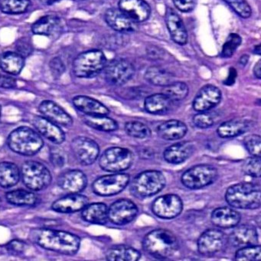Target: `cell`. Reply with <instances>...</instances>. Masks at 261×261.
Segmentation results:
<instances>
[{
  "label": "cell",
  "instance_id": "cell-1",
  "mask_svg": "<svg viewBox=\"0 0 261 261\" xmlns=\"http://www.w3.org/2000/svg\"><path fill=\"white\" fill-rule=\"evenodd\" d=\"M32 241L42 248L61 254L73 256L79 250L81 238L77 235L64 230L36 228L32 230Z\"/></svg>",
  "mask_w": 261,
  "mask_h": 261
},
{
  "label": "cell",
  "instance_id": "cell-2",
  "mask_svg": "<svg viewBox=\"0 0 261 261\" xmlns=\"http://www.w3.org/2000/svg\"><path fill=\"white\" fill-rule=\"evenodd\" d=\"M261 188L257 183H238L229 187L225 194L226 201L235 208H259Z\"/></svg>",
  "mask_w": 261,
  "mask_h": 261
},
{
  "label": "cell",
  "instance_id": "cell-3",
  "mask_svg": "<svg viewBox=\"0 0 261 261\" xmlns=\"http://www.w3.org/2000/svg\"><path fill=\"white\" fill-rule=\"evenodd\" d=\"M143 247L152 256L166 259L172 256L178 250V240L170 230L155 229L145 236Z\"/></svg>",
  "mask_w": 261,
  "mask_h": 261
},
{
  "label": "cell",
  "instance_id": "cell-4",
  "mask_svg": "<svg viewBox=\"0 0 261 261\" xmlns=\"http://www.w3.org/2000/svg\"><path fill=\"white\" fill-rule=\"evenodd\" d=\"M7 144L13 152L25 156L37 154L44 146L39 133L28 126H19L12 131L7 139Z\"/></svg>",
  "mask_w": 261,
  "mask_h": 261
},
{
  "label": "cell",
  "instance_id": "cell-5",
  "mask_svg": "<svg viewBox=\"0 0 261 261\" xmlns=\"http://www.w3.org/2000/svg\"><path fill=\"white\" fill-rule=\"evenodd\" d=\"M107 63L103 51L97 49L84 51L73 62V73L80 79H91L105 70Z\"/></svg>",
  "mask_w": 261,
  "mask_h": 261
},
{
  "label": "cell",
  "instance_id": "cell-6",
  "mask_svg": "<svg viewBox=\"0 0 261 261\" xmlns=\"http://www.w3.org/2000/svg\"><path fill=\"white\" fill-rule=\"evenodd\" d=\"M166 184L165 175L160 171H146L134 178L130 192L136 198H148L161 192Z\"/></svg>",
  "mask_w": 261,
  "mask_h": 261
},
{
  "label": "cell",
  "instance_id": "cell-7",
  "mask_svg": "<svg viewBox=\"0 0 261 261\" xmlns=\"http://www.w3.org/2000/svg\"><path fill=\"white\" fill-rule=\"evenodd\" d=\"M21 178L27 189L35 192L44 190L51 185L53 176L46 166L36 161H27L21 169Z\"/></svg>",
  "mask_w": 261,
  "mask_h": 261
},
{
  "label": "cell",
  "instance_id": "cell-8",
  "mask_svg": "<svg viewBox=\"0 0 261 261\" xmlns=\"http://www.w3.org/2000/svg\"><path fill=\"white\" fill-rule=\"evenodd\" d=\"M134 154L126 148L111 147L106 149L99 160V166L106 172H123L130 167Z\"/></svg>",
  "mask_w": 261,
  "mask_h": 261
},
{
  "label": "cell",
  "instance_id": "cell-9",
  "mask_svg": "<svg viewBox=\"0 0 261 261\" xmlns=\"http://www.w3.org/2000/svg\"><path fill=\"white\" fill-rule=\"evenodd\" d=\"M218 170L210 165H198L183 173L181 181L188 189H200L215 182Z\"/></svg>",
  "mask_w": 261,
  "mask_h": 261
},
{
  "label": "cell",
  "instance_id": "cell-10",
  "mask_svg": "<svg viewBox=\"0 0 261 261\" xmlns=\"http://www.w3.org/2000/svg\"><path fill=\"white\" fill-rule=\"evenodd\" d=\"M129 179V175L126 173L117 172L112 175H103L93 183V192L96 195L103 197L117 195L127 186Z\"/></svg>",
  "mask_w": 261,
  "mask_h": 261
},
{
  "label": "cell",
  "instance_id": "cell-11",
  "mask_svg": "<svg viewBox=\"0 0 261 261\" xmlns=\"http://www.w3.org/2000/svg\"><path fill=\"white\" fill-rule=\"evenodd\" d=\"M105 74L108 83L115 86H121L127 83L134 77L135 67L126 59H114L109 63H107Z\"/></svg>",
  "mask_w": 261,
  "mask_h": 261
},
{
  "label": "cell",
  "instance_id": "cell-12",
  "mask_svg": "<svg viewBox=\"0 0 261 261\" xmlns=\"http://www.w3.org/2000/svg\"><path fill=\"white\" fill-rule=\"evenodd\" d=\"M71 148L75 160L83 166L93 164L100 154L98 144L88 137H77L73 139Z\"/></svg>",
  "mask_w": 261,
  "mask_h": 261
},
{
  "label": "cell",
  "instance_id": "cell-13",
  "mask_svg": "<svg viewBox=\"0 0 261 261\" xmlns=\"http://www.w3.org/2000/svg\"><path fill=\"white\" fill-rule=\"evenodd\" d=\"M138 208L134 201L129 199H119L108 208V220L116 225H125L135 219Z\"/></svg>",
  "mask_w": 261,
  "mask_h": 261
},
{
  "label": "cell",
  "instance_id": "cell-14",
  "mask_svg": "<svg viewBox=\"0 0 261 261\" xmlns=\"http://www.w3.org/2000/svg\"><path fill=\"white\" fill-rule=\"evenodd\" d=\"M183 203L179 196L173 194L159 197L152 203V211L163 219H172L182 212Z\"/></svg>",
  "mask_w": 261,
  "mask_h": 261
},
{
  "label": "cell",
  "instance_id": "cell-15",
  "mask_svg": "<svg viewBox=\"0 0 261 261\" xmlns=\"http://www.w3.org/2000/svg\"><path fill=\"white\" fill-rule=\"evenodd\" d=\"M227 242V237L221 230L209 229L198 238V250L201 254L212 256L221 251Z\"/></svg>",
  "mask_w": 261,
  "mask_h": 261
},
{
  "label": "cell",
  "instance_id": "cell-16",
  "mask_svg": "<svg viewBox=\"0 0 261 261\" xmlns=\"http://www.w3.org/2000/svg\"><path fill=\"white\" fill-rule=\"evenodd\" d=\"M221 91L215 85L202 87L194 99L192 106L198 112H204L219 105L221 100Z\"/></svg>",
  "mask_w": 261,
  "mask_h": 261
},
{
  "label": "cell",
  "instance_id": "cell-17",
  "mask_svg": "<svg viewBox=\"0 0 261 261\" xmlns=\"http://www.w3.org/2000/svg\"><path fill=\"white\" fill-rule=\"evenodd\" d=\"M119 10L136 23L145 22L151 15V8L145 0H120Z\"/></svg>",
  "mask_w": 261,
  "mask_h": 261
},
{
  "label": "cell",
  "instance_id": "cell-18",
  "mask_svg": "<svg viewBox=\"0 0 261 261\" xmlns=\"http://www.w3.org/2000/svg\"><path fill=\"white\" fill-rule=\"evenodd\" d=\"M88 178L82 171L79 169L66 171L58 178V186L68 193H79L86 188Z\"/></svg>",
  "mask_w": 261,
  "mask_h": 261
},
{
  "label": "cell",
  "instance_id": "cell-19",
  "mask_svg": "<svg viewBox=\"0 0 261 261\" xmlns=\"http://www.w3.org/2000/svg\"><path fill=\"white\" fill-rule=\"evenodd\" d=\"M39 112L42 117L57 125L71 126L73 119L62 107L53 100H43L39 106Z\"/></svg>",
  "mask_w": 261,
  "mask_h": 261
},
{
  "label": "cell",
  "instance_id": "cell-20",
  "mask_svg": "<svg viewBox=\"0 0 261 261\" xmlns=\"http://www.w3.org/2000/svg\"><path fill=\"white\" fill-rule=\"evenodd\" d=\"M33 126L39 134L56 145H60L65 140V134L59 125L50 121L44 117H35Z\"/></svg>",
  "mask_w": 261,
  "mask_h": 261
},
{
  "label": "cell",
  "instance_id": "cell-21",
  "mask_svg": "<svg viewBox=\"0 0 261 261\" xmlns=\"http://www.w3.org/2000/svg\"><path fill=\"white\" fill-rule=\"evenodd\" d=\"M258 238L257 231L254 227L249 224H238L232 230L227 241L233 247L241 248L257 244Z\"/></svg>",
  "mask_w": 261,
  "mask_h": 261
},
{
  "label": "cell",
  "instance_id": "cell-22",
  "mask_svg": "<svg viewBox=\"0 0 261 261\" xmlns=\"http://www.w3.org/2000/svg\"><path fill=\"white\" fill-rule=\"evenodd\" d=\"M88 203L89 200L85 195L79 193H69V195L55 201L51 205V209L59 213H74L82 211Z\"/></svg>",
  "mask_w": 261,
  "mask_h": 261
},
{
  "label": "cell",
  "instance_id": "cell-23",
  "mask_svg": "<svg viewBox=\"0 0 261 261\" xmlns=\"http://www.w3.org/2000/svg\"><path fill=\"white\" fill-rule=\"evenodd\" d=\"M165 18L168 30L173 42L179 45H186L189 36L182 19L171 8L166 10Z\"/></svg>",
  "mask_w": 261,
  "mask_h": 261
},
{
  "label": "cell",
  "instance_id": "cell-24",
  "mask_svg": "<svg viewBox=\"0 0 261 261\" xmlns=\"http://www.w3.org/2000/svg\"><path fill=\"white\" fill-rule=\"evenodd\" d=\"M105 19L107 24L118 33H131L137 30V23L119 9L111 8L107 10Z\"/></svg>",
  "mask_w": 261,
  "mask_h": 261
},
{
  "label": "cell",
  "instance_id": "cell-25",
  "mask_svg": "<svg viewBox=\"0 0 261 261\" xmlns=\"http://www.w3.org/2000/svg\"><path fill=\"white\" fill-rule=\"evenodd\" d=\"M194 152V145L190 142H180L169 146L163 153L164 160L170 164H181L190 158Z\"/></svg>",
  "mask_w": 261,
  "mask_h": 261
},
{
  "label": "cell",
  "instance_id": "cell-26",
  "mask_svg": "<svg viewBox=\"0 0 261 261\" xmlns=\"http://www.w3.org/2000/svg\"><path fill=\"white\" fill-rule=\"evenodd\" d=\"M212 223L221 228L228 229L238 225L241 221V215L234 209L221 207L215 209L211 215Z\"/></svg>",
  "mask_w": 261,
  "mask_h": 261
},
{
  "label": "cell",
  "instance_id": "cell-27",
  "mask_svg": "<svg viewBox=\"0 0 261 261\" xmlns=\"http://www.w3.org/2000/svg\"><path fill=\"white\" fill-rule=\"evenodd\" d=\"M72 101L74 106L85 115H108L110 113L105 105L88 96H76Z\"/></svg>",
  "mask_w": 261,
  "mask_h": 261
},
{
  "label": "cell",
  "instance_id": "cell-28",
  "mask_svg": "<svg viewBox=\"0 0 261 261\" xmlns=\"http://www.w3.org/2000/svg\"><path fill=\"white\" fill-rule=\"evenodd\" d=\"M187 126L183 122L177 120H167L157 128L158 135L163 140H178L187 134Z\"/></svg>",
  "mask_w": 261,
  "mask_h": 261
},
{
  "label": "cell",
  "instance_id": "cell-29",
  "mask_svg": "<svg viewBox=\"0 0 261 261\" xmlns=\"http://www.w3.org/2000/svg\"><path fill=\"white\" fill-rule=\"evenodd\" d=\"M82 211V218L87 222L100 225L108 222V207L103 203H88Z\"/></svg>",
  "mask_w": 261,
  "mask_h": 261
},
{
  "label": "cell",
  "instance_id": "cell-30",
  "mask_svg": "<svg viewBox=\"0 0 261 261\" xmlns=\"http://www.w3.org/2000/svg\"><path fill=\"white\" fill-rule=\"evenodd\" d=\"M25 66V59L16 51H6L0 56V68L10 75H18Z\"/></svg>",
  "mask_w": 261,
  "mask_h": 261
},
{
  "label": "cell",
  "instance_id": "cell-31",
  "mask_svg": "<svg viewBox=\"0 0 261 261\" xmlns=\"http://www.w3.org/2000/svg\"><path fill=\"white\" fill-rule=\"evenodd\" d=\"M173 101L164 94H154L148 96L144 101V108L151 114H165L170 111Z\"/></svg>",
  "mask_w": 261,
  "mask_h": 261
},
{
  "label": "cell",
  "instance_id": "cell-32",
  "mask_svg": "<svg viewBox=\"0 0 261 261\" xmlns=\"http://www.w3.org/2000/svg\"><path fill=\"white\" fill-rule=\"evenodd\" d=\"M250 128V123L243 119H234L221 123L218 126V136L221 138H233L245 134Z\"/></svg>",
  "mask_w": 261,
  "mask_h": 261
},
{
  "label": "cell",
  "instance_id": "cell-33",
  "mask_svg": "<svg viewBox=\"0 0 261 261\" xmlns=\"http://www.w3.org/2000/svg\"><path fill=\"white\" fill-rule=\"evenodd\" d=\"M61 27V20L58 16L53 15L42 16L32 25L33 34L37 36H51Z\"/></svg>",
  "mask_w": 261,
  "mask_h": 261
},
{
  "label": "cell",
  "instance_id": "cell-34",
  "mask_svg": "<svg viewBox=\"0 0 261 261\" xmlns=\"http://www.w3.org/2000/svg\"><path fill=\"white\" fill-rule=\"evenodd\" d=\"M21 172L17 165L10 162L0 163V186L3 188L13 187L19 181Z\"/></svg>",
  "mask_w": 261,
  "mask_h": 261
},
{
  "label": "cell",
  "instance_id": "cell-35",
  "mask_svg": "<svg viewBox=\"0 0 261 261\" xmlns=\"http://www.w3.org/2000/svg\"><path fill=\"white\" fill-rule=\"evenodd\" d=\"M140 257L138 250L125 245L114 246L106 253V259L110 261H137Z\"/></svg>",
  "mask_w": 261,
  "mask_h": 261
},
{
  "label": "cell",
  "instance_id": "cell-36",
  "mask_svg": "<svg viewBox=\"0 0 261 261\" xmlns=\"http://www.w3.org/2000/svg\"><path fill=\"white\" fill-rule=\"evenodd\" d=\"M6 199L10 204L16 206H35L39 198L31 191L16 189L6 193Z\"/></svg>",
  "mask_w": 261,
  "mask_h": 261
},
{
  "label": "cell",
  "instance_id": "cell-37",
  "mask_svg": "<svg viewBox=\"0 0 261 261\" xmlns=\"http://www.w3.org/2000/svg\"><path fill=\"white\" fill-rule=\"evenodd\" d=\"M145 79L155 86L165 87L173 82V74L159 66L149 67L144 74Z\"/></svg>",
  "mask_w": 261,
  "mask_h": 261
},
{
  "label": "cell",
  "instance_id": "cell-38",
  "mask_svg": "<svg viewBox=\"0 0 261 261\" xmlns=\"http://www.w3.org/2000/svg\"><path fill=\"white\" fill-rule=\"evenodd\" d=\"M85 124L97 130L113 132L118 129V123L107 115H85L83 119Z\"/></svg>",
  "mask_w": 261,
  "mask_h": 261
},
{
  "label": "cell",
  "instance_id": "cell-39",
  "mask_svg": "<svg viewBox=\"0 0 261 261\" xmlns=\"http://www.w3.org/2000/svg\"><path fill=\"white\" fill-rule=\"evenodd\" d=\"M30 5V0H0V10L6 14H22L28 10Z\"/></svg>",
  "mask_w": 261,
  "mask_h": 261
},
{
  "label": "cell",
  "instance_id": "cell-40",
  "mask_svg": "<svg viewBox=\"0 0 261 261\" xmlns=\"http://www.w3.org/2000/svg\"><path fill=\"white\" fill-rule=\"evenodd\" d=\"M163 94L167 96L172 101H179L187 97L189 87L184 82H173L164 87Z\"/></svg>",
  "mask_w": 261,
  "mask_h": 261
},
{
  "label": "cell",
  "instance_id": "cell-41",
  "mask_svg": "<svg viewBox=\"0 0 261 261\" xmlns=\"http://www.w3.org/2000/svg\"><path fill=\"white\" fill-rule=\"evenodd\" d=\"M124 129L126 134L134 138H149L152 134L150 129L146 124L139 121L127 122L125 124Z\"/></svg>",
  "mask_w": 261,
  "mask_h": 261
},
{
  "label": "cell",
  "instance_id": "cell-42",
  "mask_svg": "<svg viewBox=\"0 0 261 261\" xmlns=\"http://www.w3.org/2000/svg\"><path fill=\"white\" fill-rule=\"evenodd\" d=\"M261 247L259 245H250L241 247L235 253V259L238 261H259Z\"/></svg>",
  "mask_w": 261,
  "mask_h": 261
},
{
  "label": "cell",
  "instance_id": "cell-43",
  "mask_svg": "<svg viewBox=\"0 0 261 261\" xmlns=\"http://www.w3.org/2000/svg\"><path fill=\"white\" fill-rule=\"evenodd\" d=\"M241 42H242V39L239 35L236 33H231L229 35L221 49V57L226 58V59L231 58L238 47L241 45Z\"/></svg>",
  "mask_w": 261,
  "mask_h": 261
},
{
  "label": "cell",
  "instance_id": "cell-44",
  "mask_svg": "<svg viewBox=\"0 0 261 261\" xmlns=\"http://www.w3.org/2000/svg\"><path fill=\"white\" fill-rule=\"evenodd\" d=\"M243 172L253 178H259L261 174L260 156H252L247 159L243 165Z\"/></svg>",
  "mask_w": 261,
  "mask_h": 261
},
{
  "label": "cell",
  "instance_id": "cell-45",
  "mask_svg": "<svg viewBox=\"0 0 261 261\" xmlns=\"http://www.w3.org/2000/svg\"><path fill=\"white\" fill-rule=\"evenodd\" d=\"M224 1L241 18L247 19L251 16V8L246 0H224Z\"/></svg>",
  "mask_w": 261,
  "mask_h": 261
},
{
  "label": "cell",
  "instance_id": "cell-46",
  "mask_svg": "<svg viewBox=\"0 0 261 261\" xmlns=\"http://www.w3.org/2000/svg\"><path fill=\"white\" fill-rule=\"evenodd\" d=\"M244 146L253 156H260L261 137L256 134L247 136L244 138Z\"/></svg>",
  "mask_w": 261,
  "mask_h": 261
},
{
  "label": "cell",
  "instance_id": "cell-47",
  "mask_svg": "<svg viewBox=\"0 0 261 261\" xmlns=\"http://www.w3.org/2000/svg\"><path fill=\"white\" fill-rule=\"evenodd\" d=\"M193 123L199 129H207L213 126L215 123V117L212 114L206 112H199L193 117Z\"/></svg>",
  "mask_w": 261,
  "mask_h": 261
},
{
  "label": "cell",
  "instance_id": "cell-48",
  "mask_svg": "<svg viewBox=\"0 0 261 261\" xmlns=\"http://www.w3.org/2000/svg\"><path fill=\"white\" fill-rule=\"evenodd\" d=\"M16 51L18 54L20 55L22 57H30L34 51L33 42L27 38H21L18 39L16 42Z\"/></svg>",
  "mask_w": 261,
  "mask_h": 261
},
{
  "label": "cell",
  "instance_id": "cell-49",
  "mask_svg": "<svg viewBox=\"0 0 261 261\" xmlns=\"http://www.w3.org/2000/svg\"><path fill=\"white\" fill-rule=\"evenodd\" d=\"M28 248V244L19 239L12 240L6 245V250L12 256H18L25 253Z\"/></svg>",
  "mask_w": 261,
  "mask_h": 261
},
{
  "label": "cell",
  "instance_id": "cell-50",
  "mask_svg": "<svg viewBox=\"0 0 261 261\" xmlns=\"http://www.w3.org/2000/svg\"><path fill=\"white\" fill-rule=\"evenodd\" d=\"M49 160L54 167H63L65 163V155L63 149L58 146H51L49 151Z\"/></svg>",
  "mask_w": 261,
  "mask_h": 261
},
{
  "label": "cell",
  "instance_id": "cell-51",
  "mask_svg": "<svg viewBox=\"0 0 261 261\" xmlns=\"http://www.w3.org/2000/svg\"><path fill=\"white\" fill-rule=\"evenodd\" d=\"M49 68L53 77L59 79L65 73L66 67L61 58L55 57L50 61Z\"/></svg>",
  "mask_w": 261,
  "mask_h": 261
},
{
  "label": "cell",
  "instance_id": "cell-52",
  "mask_svg": "<svg viewBox=\"0 0 261 261\" xmlns=\"http://www.w3.org/2000/svg\"><path fill=\"white\" fill-rule=\"evenodd\" d=\"M174 5L182 13H189L195 9V0H172Z\"/></svg>",
  "mask_w": 261,
  "mask_h": 261
},
{
  "label": "cell",
  "instance_id": "cell-53",
  "mask_svg": "<svg viewBox=\"0 0 261 261\" xmlns=\"http://www.w3.org/2000/svg\"><path fill=\"white\" fill-rule=\"evenodd\" d=\"M17 86V82L14 77L6 74H0V88L12 89Z\"/></svg>",
  "mask_w": 261,
  "mask_h": 261
},
{
  "label": "cell",
  "instance_id": "cell-54",
  "mask_svg": "<svg viewBox=\"0 0 261 261\" xmlns=\"http://www.w3.org/2000/svg\"><path fill=\"white\" fill-rule=\"evenodd\" d=\"M146 53H147L148 56L153 60L162 59L164 55V51L162 48L154 46V45L148 46L146 48Z\"/></svg>",
  "mask_w": 261,
  "mask_h": 261
},
{
  "label": "cell",
  "instance_id": "cell-55",
  "mask_svg": "<svg viewBox=\"0 0 261 261\" xmlns=\"http://www.w3.org/2000/svg\"><path fill=\"white\" fill-rule=\"evenodd\" d=\"M237 77H238V72H237L236 70L233 68H230L228 75H227L226 80L224 81V85H227V86H231L235 83Z\"/></svg>",
  "mask_w": 261,
  "mask_h": 261
},
{
  "label": "cell",
  "instance_id": "cell-56",
  "mask_svg": "<svg viewBox=\"0 0 261 261\" xmlns=\"http://www.w3.org/2000/svg\"><path fill=\"white\" fill-rule=\"evenodd\" d=\"M253 74L257 77L258 79H260L261 77V61H258L253 68Z\"/></svg>",
  "mask_w": 261,
  "mask_h": 261
},
{
  "label": "cell",
  "instance_id": "cell-57",
  "mask_svg": "<svg viewBox=\"0 0 261 261\" xmlns=\"http://www.w3.org/2000/svg\"><path fill=\"white\" fill-rule=\"evenodd\" d=\"M249 57L247 56H241V59H240L239 62L241 65H247V62H248Z\"/></svg>",
  "mask_w": 261,
  "mask_h": 261
},
{
  "label": "cell",
  "instance_id": "cell-58",
  "mask_svg": "<svg viewBox=\"0 0 261 261\" xmlns=\"http://www.w3.org/2000/svg\"><path fill=\"white\" fill-rule=\"evenodd\" d=\"M41 3L44 4H47V5H51V4H54L58 0H39Z\"/></svg>",
  "mask_w": 261,
  "mask_h": 261
},
{
  "label": "cell",
  "instance_id": "cell-59",
  "mask_svg": "<svg viewBox=\"0 0 261 261\" xmlns=\"http://www.w3.org/2000/svg\"><path fill=\"white\" fill-rule=\"evenodd\" d=\"M254 53L255 54L260 55V45H257L254 47Z\"/></svg>",
  "mask_w": 261,
  "mask_h": 261
},
{
  "label": "cell",
  "instance_id": "cell-60",
  "mask_svg": "<svg viewBox=\"0 0 261 261\" xmlns=\"http://www.w3.org/2000/svg\"><path fill=\"white\" fill-rule=\"evenodd\" d=\"M1 112H2V108H1V106H0V117H1Z\"/></svg>",
  "mask_w": 261,
  "mask_h": 261
},
{
  "label": "cell",
  "instance_id": "cell-61",
  "mask_svg": "<svg viewBox=\"0 0 261 261\" xmlns=\"http://www.w3.org/2000/svg\"><path fill=\"white\" fill-rule=\"evenodd\" d=\"M1 203H2V200L0 199V204H1Z\"/></svg>",
  "mask_w": 261,
  "mask_h": 261
},
{
  "label": "cell",
  "instance_id": "cell-62",
  "mask_svg": "<svg viewBox=\"0 0 261 261\" xmlns=\"http://www.w3.org/2000/svg\"><path fill=\"white\" fill-rule=\"evenodd\" d=\"M77 1H82V0H77Z\"/></svg>",
  "mask_w": 261,
  "mask_h": 261
}]
</instances>
